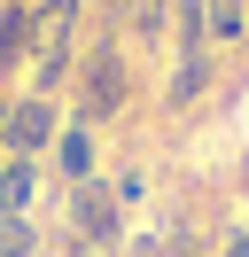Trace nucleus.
<instances>
[{
	"label": "nucleus",
	"mask_w": 249,
	"mask_h": 257,
	"mask_svg": "<svg viewBox=\"0 0 249 257\" xmlns=\"http://www.w3.org/2000/svg\"><path fill=\"white\" fill-rule=\"evenodd\" d=\"M202 16H210V39H218V47L249 39V0H202Z\"/></svg>",
	"instance_id": "9"
},
{
	"label": "nucleus",
	"mask_w": 249,
	"mask_h": 257,
	"mask_svg": "<svg viewBox=\"0 0 249 257\" xmlns=\"http://www.w3.org/2000/svg\"><path fill=\"white\" fill-rule=\"evenodd\" d=\"M171 39V0H133V47Z\"/></svg>",
	"instance_id": "10"
},
{
	"label": "nucleus",
	"mask_w": 249,
	"mask_h": 257,
	"mask_svg": "<svg viewBox=\"0 0 249 257\" xmlns=\"http://www.w3.org/2000/svg\"><path fill=\"white\" fill-rule=\"evenodd\" d=\"M0 257H39V226L31 218H0Z\"/></svg>",
	"instance_id": "11"
},
{
	"label": "nucleus",
	"mask_w": 249,
	"mask_h": 257,
	"mask_svg": "<svg viewBox=\"0 0 249 257\" xmlns=\"http://www.w3.org/2000/svg\"><path fill=\"white\" fill-rule=\"evenodd\" d=\"M202 86H210V55H187V63L171 70L164 101H171V109H195V101H202Z\"/></svg>",
	"instance_id": "8"
},
{
	"label": "nucleus",
	"mask_w": 249,
	"mask_h": 257,
	"mask_svg": "<svg viewBox=\"0 0 249 257\" xmlns=\"http://www.w3.org/2000/svg\"><path fill=\"white\" fill-rule=\"evenodd\" d=\"M31 195H39V164L0 156V218H24V210H31Z\"/></svg>",
	"instance_id": "6"
},
{
	"label": "nucleus",
	"mask_w": 249,
	"mask_h": 257,
	"mask_svg": "<svg viewBox=\"0 0 249 257\" xmlns=\"http://www.w3.org/2000/svg\"><path fill=\"white\" fill-rule=\"evenodd\" d=\"M70 94H78V125H109V117H125V101H133V63H125L117 39L93 47L86 63L70 70Z\"/></svg>",
	"instance_id": "1"
},
{
	"label": "nucleus",
	"mask_w": 249,
	"mask_h": 257,
	"mask_svg": "<svg viewBox=\"0 0 249 257\" xmlns=\"http://www.w3.org/2000/svg\"><path fill=\"white\" fill-rule=\"evenodd\" d=\"M171 39H179V63L187 55H210V16H202V0H171Z\"/></svg>",
	"instance_id": "7"
},
{
	"label": "nucleus",
	"mask_w": 249,
	"mask_h": 257,
	"mask_svg": "<svg viewBox=\"0 0 249 257\" xmlns=\"http://www.w3.org/2000/svg\"><path fill=\"white\" fill-rule=\"evenodd\" d=\"M55 133H62V109H55V101H47V94H16L8 117H0V156L39 164L47 148H55Z\"/></svg>",
	"instance_id": "3"
},
{
	"label": "nucleus",
	"mask_w": 249,
	"mask_h": 257,
	"mask_svg": "<svg viewBox=\"0 0 249 257\" xmlns=\"http://www.w3.org/2000/svg\"><path fill=\"white\" fill-rule=\"evenodd\" d=\"M164 257H202V241L195 234H164Z\"/></svg>",
	"instance_id": "12"
},
{
	"label": "nucleus",
	"mask_w": 249,
	"mask_h": 257,
	"mask_svg": "<svg viewBox=\"0 0 249 257\" xmlns=\"http://www.w3.org/2000/svg\"><path fill=\"white\" fill-rule=\"evenodd\" d=\"M55 172H62V187H86L93 179V133L78 125V117L55 133Z\"/></svg>",
	"instance_id": "5"
},
{
	"label": "nucleus",
	"mask_w": 249,
	"mask_h": 257,
	"mask_svg": "<svg viewBox=\"0 0 249 257\" xmlns=\"http://www.w3.org/2000/svg\"><path fill=\"white\" fill-rule=\"evenodd\" d=\"M62 234H70V241H86L93 257L125 249V203H117V187H109V179L70 187V195H62Z\"/></svg>",
	"instance_id": "2"
},
{
	"label": "nucleus",
	"mask_w": 249,
	"mask_h": 257,
	"mask_svg": "<svg viewBox=\"0 0 249 257\" xmlns=\"http://www.w3.org/2000/svg\"><path fill=\"white\" fill-rule=\"evenodd\" d=\"M0 117H8V101H0Z\"/></svg>",
	"instance_id": "14"
},
{
	"label": "nucleus",
	"mask_w": 249,
	"mask_h": 257,
	"mask_svg": "<svg viewBox=\"0 0 249 257\" xmlns=\"http://www.w3.org/2000/svg\"><path fill=\"white\" fill-rule=\"evenodd\" d=\"M24 55H39V39H31V0H0V78H8Z\"/></svg>",
	"instance_id": "4"
},
{
	"label": "nucleus",
	"mask_w": 249,
	"mask_h": 257,
	"mask_svg": "<svg viewBox=\"0 0 249 257\" xmlns=\"http://www.w3.org/2000/svg\"><path fill=\"white\" fill-rule=\"evenodd\" d=\"M226 257H249V234H233V241H226Z\"/></svg>",
	"instance_id": "13"
}]
</instances>
